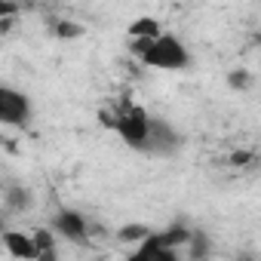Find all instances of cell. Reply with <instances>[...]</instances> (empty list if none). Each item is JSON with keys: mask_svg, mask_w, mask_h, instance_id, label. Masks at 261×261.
<instances>
[{"mask_svg": "<svg viewBox=\"0 0 261 261\" xmlns=\"http://www.w3.org/2000/svg\"><path fill=\"white\" fill-rule=\"evenodd\" d=\"M101 120H105V126H108V129H114V133H117L129 148H136V151H142V148H145L151 117H148V111H145L142 105L123 98V101H117L114 114H101Z\"/></svg>", "mask_w": 261, "mask_h": 261, "instance_id": "obj_1", "label": "cell"}, {"mask_svg": "<svg viewBox=\"0 0 261 261\" xmlns=\"http://www.w3.org/2000/svg\"><path fill=\"white\" fill-rule=\"evenodd\" d=\"M191 230L185 224H172L163 233H151L148 240L139 243V249L126 261H178V246H185Z\"/></svg>", "mask_w": 261, "mask_h": 261, "instance_id": "obj_2", "label": "cell"}, {"mask_svg": "<svg viewBox=\"0 0 261 261\" xmlns=\"http://www.w3.org/2000/svg\"><path fill=\"white\" fill-rule=\"evenodd\" d=\"M139 62L148 68H157V71H181V68H188V49L181 46L178 37L160 34Z\"/></svg>", "mask_w": 261, "mask_h": 261, "instance_id": "obj_3", "label": "cell"}, {"mask_svg": "<svg viewBox=\"0 0 261 261\" xmlns=\"http://www.w3.org/2000/svg\"><path fill=\"white\" fill-rule=\"evenodd\" d=\"M31 117V101L25 92L10 89V86H0V123L7 126H25Z\"/></svg>", "mask_w": 261, "mask_h": 261, "instance_id": "obj_4", "label": "cell"}, {"mask_svg": "<svg viewBox=\"0 0 261 261\" xmlns=\"http://www.w3.org/2000/svg\"><path fill=\"white\" fill-rule=\"evenodd\" d=\"M53 230L62 233V237L71 240V243H86V237H89V221H86L80 212H74V209H62V212H56V218H53Z\"/></svg>", "mask_w": 261, "mask_h": 261, "instance_id": "obj_5", "label": "cell"}, {"mask_svg": "<svg viewBox=\"0 0 261 261\" xmlns=\"http://www.w3.org/2000/svg\"><path fill=\"white\" fill-rule=\"evenodd\" d=\"M178 148V136L172 133V126L163 123V120H154L151 117V126H148V139H145V148L142 151H154V154H169Z\"/></svg>", "mask_w": 261, "mask_h": 261, "instance_id": "obj_6", "label": "cell"}, {"mask_svg": "<svg viewBox=\"0 0 261 261\" xmlns=\"http://www.w3.org/2000/svg\"><path fill=\"white\" fill-rule=\"evenodd\" d=\"M4 246H7V252L13 255V258H19V261H34L37 258V252H34V243H31V237H25V233H16V230H4Z\"/></svg>", "mask_w": 261, "mask_h": 261, "instance_id": "obj_7", "label": "cell"}, {"mask_svg": "<svg viewBox=\"0 0 261 261\" xmlns=\"http://www.w3.org/2000/svg\"><path fill=\"white\" fill-rule=\"evenodd\" d=\"M160 34H163L160 22L151 19V16H142V19H136L133 25H129V37H133V40H157Z\"/></svg>", "mask_w": 261, "mask_h": 261, "instance_id": "obj_8", "label": "cell"}, {"mask_svg": "<svg viewBox=\"0 0 261 261\" xmlns=\"http://www.w3.org/2000/svg\"><path fill=\"white\" fill-rule=\"evenodd\" d=\"M185 249H188V261H206V258L212 255V243H209L206 233H200V230H191Z\"/></svg>", "mask_w": 261, "mask_h": 261, "instance_id": "obj_9", "label": "cell"}, {"mask_svg": "<svg viewBox=\"0 0 261 261\" xmlns=\"http://www.w3.org/2000/svg\"><path fill=\"white\" fill-rule=\"evenodd\" d=\"M31 243H34V252H37L34 261H56V240H53V233H49L46 227L34 230Z\"/></svg>", "mask_w": 261, "mask_h": 261, "instance_id": "obj_10", "label": "cell"}, {"mask_svg": "<svg viewBox=\"0 0 261 261\" xmlns=\"http://www.w3.org/2000/svg\"><path fill=\"white\" fill-rule=\"evenodd\" d=\"M148 237H151V230L145 224H126V227L117 230V240H123V243H142Z\"/></svg>", "mask_w": 261, "mask_h": 261, "instance_id": "obj_11", "label": "cell"}, {"mask_svg": "<svg viewBox=\"0 0 261 261\" xmlns=\"http://www.w3.org/2000/svg\"><path fill=\"white\" fill-rule=\"evenodd\" d=\"M7 203H10L13 209H25V206L31 203V197H28V191H25V188H16V185H13V188L7 191Z\"/></svg>", "mask_w": 261, "mask_h": 261, "instance_id": "obj_12", "label": "cell"}, {"mask_svg": "<svg viewBox=\"0 0 261 261\" xmlns=\"http://www.w3.org/2000/svg\"><path fill=\"white\" fill-rule=\"evenodd\" d=\"M227 83H230L233 89H249V83H252V77H249V71H230V77H227Z\"/></svg>", "mask_w": 261, "mask_h": 261, "instance_id": "obj_13", "label": "cell"}, {"mask_svg": "<svg viewBox=\"0 0 261 261\" xmlns=\"http://www.w3.org/2000/svg\"><path fill=\"white\" fill-rule=\"evenodd\" d=\"M53 31H56L59 37H77L83 28H80V25H74V22H56V28H53Z\"/></svg>", "mask_w": 261, "mask_h": 261, "instance_id": "obj_14", "label": "cell"}, {"mask_svg": "<svg viewBox=\"0 0 261 261\" xmlns=\"http://www.w3.org/2000/svg\"><path fill=\"white\" fill-rule=\"evenodd\" d=\"M19 16V7L16 4H0V25H4L7 19H16Z\"/></svg>", "mask_w": 261, "mask_h": 261, "instance_id": "obj_15", "label": "cell"}, {"mask_svg": "<svg viewBox=\"0 0 261 261\" xmlns=\"http://www.w3.org/2000/svg\"><path fill=\"white\" fill-rule=\"evenodd\" d=\"M249 160H252V154H246V151L230 154V163H233V166H243V163H249Z\"/></svg>", "mask_w": 261, "mask_h": 261, "instance_id": "obj_16", "label": "cell"}, {"mask_svg": "<svg viewBox=\"0 0 261 261\" xmlns=\"http://www.w3.org/2000/svg\"><path fill=\"white\" fill-rule=\"evenodd\" d=\"M240 261H255V258L252 255H240Z\"/></svg>", "mask_w": 261, "mask_h": 261, "instance_id": "obj_17", "label": "cell"}, {"mask_svg": "<svg viewBox=\"0 0 261 261\" xmlns=\"http://www.w3.org/2000/svg\"><path fill=\"white\" fill-rule=\"evenodd\" d=\"M0 237H4V221H0Z\"/></svg>", "mask_w": 261, "mask_h": 261, "instance_id": "obj_18", "label": "cell"}]
</instances>
